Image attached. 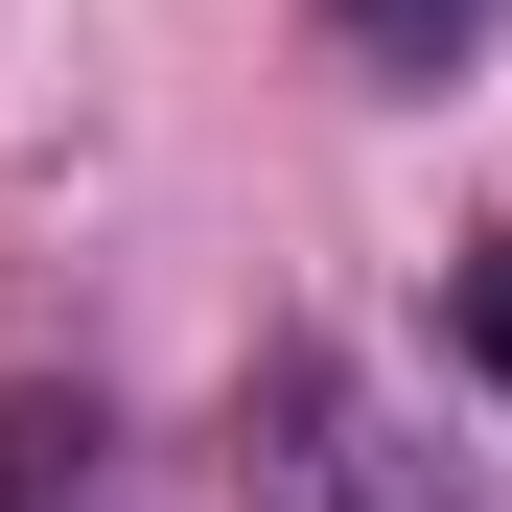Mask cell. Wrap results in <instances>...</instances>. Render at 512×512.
<instances>
[{
  "mask_svg": "<svg viewBox=\"0 0 512 512\" xmlns=\"http://www.w3.org/2000/svg\"><path fill=\"white\" fill-rule=\"evenodd\" d=\"M233 512H466V466H443V419L373 350L280 326V350L233 373Z\"/></svg>",
  "mask_w": 512,
  "mask_h": 512,
  "instance_id": "6da1fadb",
  "label": "cell"
},
{
  "mask_svg": "<svg viewBox=\"0 0 512 512\" xmlns=\"http://www.w3.org/2000/svg\"><path fill=\"white\" fill-rule=\"evenodd\" d=\"M466 373L512 396V256H489V280H466Z\"/></svg>",
  "mask_w": 512,
  "mask_h": 512,
  "instance_id": "277c9868",
  "label": "cell"
},
{
  "mask_svg": "<svg viewBox=\"0 0 512 512\" xmlns=\"http://www.w3.org/2000/svg\"><path fill=\"white\" fill-rule=\"evenodd\" d=\"M0 512H94V396H0Z\"/></svg>",
  "mask_w": 512,
  "mask_h": 512,
  "instance_id": "7a4b0ae2",
  "label": "cell"
},
{
  "mask_svg": "<svg viewBox=\"0 0 512 512\" xmlns=\"http://www.w3.org/2000/svg\"><path fill=\"white\" fill-rule=\"evenodd\" d=\"M326 24H350V47H373V70H443V47H466V24H489V0H326Z\"/></svg>",
  "mask_w": 512,
  "mask_h": 512,
  "instance_id": "3957f363",
  "label": "cell"
}]
</instances>
